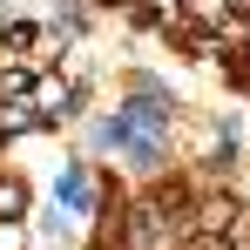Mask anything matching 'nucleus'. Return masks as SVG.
<instances>
[{
	"label": "nucleus",
	"mask_w": 250,
	"mask_h": 250,
	"mask_svg": "<svg viewBox=\"0 0 250 250\" xmlns=\"http://www.w3.org/2000/svg\"><path fill=\"white\" fill-rule=\"evenodd\" d=\"M27 209V189L21 183H0V216H21Z\"/></svg>",
	"instance_id": "1"
},
{
	"label": "nucleus",
	"mask_w": 250,
	"mask_h": 250,
	"mask_svg": "<svg viewBox=\"0 0 250 250\" xmlns=\"http://www.w3.org/2000/svg\"><path fill=\"white\" fill-rule=\"evenodd\" d=\"M0 128H34V115L27 108H0Z\"/></svg>",
	"instance_id": "2"
},
{
	"label": "nucleus",
	"mask_w": 250,
	"mask_h": 250,
	"mask_svg": "<svg viewBox=\"0 0 250 250\" xmlns=\"http://www.w3.org/2000/svg\"><path fill=\"white\" fill-rule=\"evenodd\" d=\"M0 250H21V230H0Z\"/></svg>",
	"instance_id": "3"
}]
</instances>
